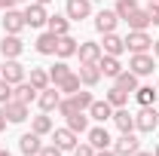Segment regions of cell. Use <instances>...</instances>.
<instances>
[{"label":"cell","instance_id":"obj_28","mask_svg":"<svg viewBox=\"0 0 159 156\" xmlns=\"http://www.w3.org/2000/svg\"><path fill=\"white\" fill-rule=\"evenodd\" d=\"M156 98H159V92L153 86H138V89H135V101H138L141 107H153Z\"/></svg>","mask_w":159,"mask_h":156},{"label":"cell","instance_id":"obj_15","mask_svg":"<svg viewBox=\"0 0 159 156\" xmlns=\"http://www.w3.org/2000/svg\"><path fill=\"white\" fill-rule=\"evenodd\" d=\"M86 113L95 119V122H107V119H113V107H110V101L104 98V101H92Z\"/></svg>","mask_w":159,"mask_h":156},{"label":"cell","instance_id":"obj_47","mask_svg":"<svg viewBox=\"0 0 159 156\" xmlns=\"http://www.w3.org/2000/svg\"><path fill=\"white\" fill-rule=\"evenodd\" d=\"M0 156H12V153H9V150H3V147H0Z\"/></svg>","mask_w":159,"mask_h":156},{"label":"cell","instance_id":"obj_2","mask_svg":"<svg viewBox=\"0 0 159 156\" xmlns=\"http://www.w3.org/2000/svg\"><path fill=\"white\" fill-rule=\"evenodd\" d=\"M156 126H159V113L153 107H141L138 113H135V132L150 135V132H156Z\"/></svg>","mask_w":159,"mask_h":156},{"label":"cell","instance_id":"obj_31","mask_svg":"<svg viewBox=\"0 0 159 156\" xmlns=\"http://www.w3.org/2000/svg\"><path fill=\"white\" fill-rule=\"evenodd\" d=\"M52 129H55V126H52L49 113H40V117L31 119V132H37L40 138H43V135H52Z\"/></svg>","mask_w":159,"mask_h":156},{"label":"cell","instance_id":"obj_16","mask_svg":"<svg viewBox=\"0 0 159 156\" xmlns=\"http://www.w3.org/2000/svg\"><path fill=\"white\" fill-rule=\"evenodd\" d=\"M98 71H101V77L116 80L119 74H122V61H119L116 55H101V61H98Z\"/></svg>","mask_w":159,"mask_h":156},{"label":"cell","instance_id":"obj_1","mask_svg":"<svg viewBox=\"0 0 159 156\" xmlns=\"http://www.w3.org/2000/svg\"><path fill=\"white\" fill-rule=\"evenodd\" d=\"M153 67H156V58H153L150 52H132V58H129V71H132V74H138V77H150Z\"/></svg>","mask_w":159,"mask_h":156},{"label":"cell","instance_id":"obj_49","mask_svg":"<svg viewBox=\"0 0 159 156\" xmlns=\"http://www.w3.org/2000/svg\"><path fill=\"white\" fill-rule=\"evenodd\" d=\"M153 156H159V144H156V150H153Z\"/></svg>","mask_w":159,"mask_h":156},{"label":"cell","instance_id":"obj_17","mask_svg":"<svg viewBox=\"0 0 159 156\" xmlns=\"http://www.w3.org/2000/svg\"><path fill=\"white\" fill-rule=\"evenodd\" d=\"M89 144H92L95 150H104V147H110V144H113V138H110V132L104 129V122L95 126V129H89Z\"/></svg>","mask_w":159,"mask_h":156},{"label":"cell","instance_id":"obj_8","mask_svg":"<svg viewBox=\"0 0 159 156\" xmlns=\"http://www.w3.org/2000/svg\"><path fill=\"white\" fill-rule=\"evenodd\" d=\"M110 147H113V153H116V156H132L135 150H141V141L135 138V132H125V135H119Z\"/></svg>","mask_w":159,"mask_h":156},{"label":"cell","instance_id":"obj_19","mask_svg":"<svg viewBox=\"0 0 159 156\" xmlns=\"http://www.w3.org/2000/svg\"><path fill=\"white\" fill-rule=\"evenodd\" d=\"M101 49H104V55H122V52H125V40L122 37H116V34H113V31H110V34H104V43H101Z\"/></svg>","mask_w":159,"mask_h":156},{"label":"cell","instance_id":"obj_27","mask_svg":"<svg viewBox=\"0 0 159 156\" xmlns=\"http://www.w3.org/2000/svg\"><path fill=\"white\" fill-rule=\"evenodd\" d=\"M28 83H31L37 92H43V89H49V86H52V83H49V71H43V67H31Z\"/></svg>","mask_w":159,"mask_h":156},{"label":"cell","instance_id":"obj_13","mask_svg":"<svg viewBox=\"0 0 159 156\" xmlns=\"http://www.w3.org/2000/svg\"><path fill=\"white\" fill-rule=\"evenodd\" d=\"M116 25H119V16L113 12V9H101L98 16H95V31H98V34L116 31Z\"/></svg>","mask_w":159,"mask_h":156},{"label":"cell","instance_id":"obj_36","mask_svg":"<svg viewBox=\"0 0 159 156\" xmlns=\"http://www.w3.org/2000/svg\"><path fill=\"white\" fill-rule=\"evenodd\" d=\"M135 9H138V0H116V9H113V12H116L119 21H122V19H129Z\"/></svg>","mask_w":159,"mask_h":156},{"label":"cell","instance_id":"obj_32","mask_svg":"<svg viewBox=\"0 0 159 156\" xmlns=\"http://www.w3.org/2000/svg\"><path fill=\"white\" fill-rule=\"evenodd\" d=\"M67 74H74V71L67 67V61H64V58H58V61H55V67H49V83H52V86H58Z\"/></svg>","mask_w":159,"mask_h":156},{"label":"cell","instance_id":"obj_20","mask_svg":"<svg viewBox=\"0 0 159 156\" xmlns=\"http://www.w3.org/2000/svg\"><path fill=\"white\" fill-rule=\"evenodd\" d=\"M113 126H116L122 135L125 132H135V113H129L125 107H116L113 110Z\"/></svg>","mask_w":159,"mask_h":156},{"label":"cell","instance_id":"obj_45","mask_svg":"<svg viewBox=\"0 0 159 156\" xmlns=\"http://www.w3.org/2000/svg\"><path fill=\"white\" fill-rule=\"evenodd\" d=\"M153 58H159V40H153Z\"/></svg>","mask_w":159,"mask_h":156},{"label":"cell","instance_id":"obj_42","mask_svg":"<svg viewBox=\"0 0 159 156\" xmlns=\"http://www.w3.org/2000/svg\"><path fill=\"white\" fill-rule=\"evenodd\" d=\"M6 122H9V119H6V110H3V104H0V132L6 129Z\"/></svg>","mask_w":159,"mask_h":156},{"label":"cell","instance_id":"obj_9","mask_svg":"<svg viewBox=\"0 0 159 156\" xmlns=\"http://www.w3.org/2000/svg\"><path fill=\"white\" fill-rule=\"evenodd\" d=\"M37 104H40V110L43 113H52V110H58V104H61V92H58V86H49V89H43L37 95Z\"/></svg>","mask_w":159,"mask_h":156},{"label":"cell","instance_id":"obj_30","mask_svg":"<svg viewBox=\"0 0 159 156\" xmlns=\"http://www.w3.org/2000/svg\"><path fill=\"white\" fill-rule=\"evenodd\" d=\"M113 86H119V89H122V92H129V95H135V89H138V74L122 71V74L113 80Z\"/></svg>","mask_w":159,"mask_h":156},{"label":"cell","instance_id":"obj_14","mask_svg":"<svg viewBox=\"0 0 159 156\" xmlns=\"http://www.w3.org/2000/svg\"><path fill=\"white\" fill-rule=\"evenodd\" d=\"M3 110H6V119H9V122H25V119L31 117V113H28V104H25V101H16V98L6 101Z\"/></svg>","mask_w":159,"mask_h":156},{"label":"cell","instance_id":"obj_40","mask_svg":"<svg viewBox=\"0 0 159 156\" xmlns=\"http://www.w3.org/2000/svg\"><path fill=\"white\" fill-rule=\"evenodd\" d=\"M37 156H64V150H58L55 144H43V147H40V153H37Z\"/></svg>","mask_w":159,"mask_h":156},{"label":"cell","instance_id":"obj_22","mask_svg":"<svg viewBox=\"0 0 159 156\" xmlns=\"http://www.w3.org/2000/svg\"><path fill=\"white\" fill-rule=\"evenodd\" d=\"M122 21L129 25V31H147V28H150V12L138 6V9H135L129 19H122Z\"/></svg>","mask_w":159,"mask_h":156},{"label":"cell","instance_id":"obj_54","mask_svg":"<svg viewBox=\"0 0 159 156\" xmlns=\"http://www.w3.org/2000/svg\"><path fill=\"white\" fill-rule=\"evenodd\" d=\"M156 86H159V80H156Z\"/></svg>","mask_w":159,"mask_h":156},{"label":"cell","instance_id":"obj_41","mask_svg":"<svg viewBox=\"0 0 159 156\" xmlns=\"http://www.w3.org/2000/svg\"><path fill=\"white\" fill-rule=\"evenodd\" d=\"M147 12H150V25H159V3H150Z\"/></svg>","mask_w":159,"mask_h":156},{"label":"cell","instance_id":"obj_3","mask_svg":"<svg viewBox=\"0 0 159 156\" xmlns=\"http://www.w3.org/2000/svg\"><path fill=\"white\" fill-rule=\"evenodd\" d=\"M49 21V12H46V6L37 3V0H31L28 6H25V25L28 28H43Z\"/></svg>","mask_w":159,"mask_h":156},{"label":"cell","instance_id":"obj_10","mask_svg":"<svg viewBox=\"0 0 159 156\" xmlns=\"http://www.w3.org/2000/svg\"><path fill=\"white\" fill-rule=\"evenodd\" d=\"M21 52H25V43H21L19 34H6V37L0 40V55L3 58H19Z\"/></svg>","mask_w":159,"mask_h":156},{"label":"cell","instance_id":"obj_25","mask_svg":"<svg viewBox=\"0 0 159 156\" xmlns=\"http://www.w3.org/2000/svg\"><path fill=\"white\" fill-rule=\"evenodd\" d=\"M77 46H80V40H74L70 34H64V37H58L55 55H58V58H70V55H77Z\"/></svg>","mask_w":159,"mask_h":156},{"label":"cell","instance_id":"obj_53","mask_svg":"<svg viewBox=\"0 0 159 156\" xmlns=\"http://www.w3.org/2000/svg\"><path fill=\"white\" fill-rule=\"evenodd\" d=\"M92 3H98V0H92Z\"/></svg>","mask_w":159,"mask_h":156},{"label":"cell","instance_id":"obj_6","mask_svg":"<svg viewBox=\"0 0 159 156\" xmlns=\"http://www.w3.org/2000/svg\"><path fill=\"white\" fill-rule=\"evenodd\" d=\"M64 16L70 21H83L92 16V0H67L64 3Z\"/></svg>","mask_w":159,"mask_h":156},{"label":"cell","instance_id":"obj_26","mask_svg":"<svg viewBox=\"0 0 159 156\" xmlns=\"http://www.w3.org/2000/svg\"><path fill=\"white\" fill-rule=\"evenodd\" d=\"M64 119H67V129L70 132H77V135L89 132V113L86 110H77V113H70V117H64Z\"/></svg>","mask_w":159,"mask_h":156},{"label":"cell","instance_id":"obj_38","mask_svg":"<svg viewBox=\"0 0 159 156\" xmlns=\"http://www.w3.org/2000/svg\"><path fill=\"white\" fill-rule=\"evenodd\" d=\"M74 156H95V147L89 141H80L77 147H74Z\"/></svg>","mask_w":159,"mask_h":156},{"label":"cell","instance_id":"obj_23","mask_svg":"<svg viewBox=\"0 0 159 156\" xmlns=\"http://www.w3.org/2000/svg\"><path fill=\"white\" fill-rule=\"evenodd\" d=\"M55 46H58V37H55L52 31L40 34V37H37V43H34V49H37L40 55H55Z\"/></svg>","mask_w":159,"mask_h":156},{"label":"cell","instance_id":"obj_4","mask_svg":"<svg viewBox=\"0 0 159 156\" xmlns=\"http://www.w3.org/2000/svg\"><path fill=\"white\" fill-rule=\"evenodd\" d=\"M122 40H125L129 52H150L153 49V37L147 31H129V37H122Z\"/></svg>","mask_w":159,"mask_h":156},{"label":"cell","instance_id":"obj_33","mask_svg":"<svg viewBox=\"0 0 159 156\" xmlns=\"http://www.w3.org/2000/svg\"><path fill=\"white\" fill-rule=\"evenodd\" d=\"M107 101H110V107H113V110H116V107H125V104H129V92H122V89H119V86H113V89H107Z\"/></svg>","mask_w":159,"mask_h":156},{"label":"cell","instance_id":"obj_52","mask_svg":"<svg viewBox=\"0 0 159 156\" xmlns=\"http://www.w3.org/2000/svg\"><path fill=\"white\" fill-rule=\"evenodd\" d=\"M25 3H31V0H25Z\"/></svg>","mask_w":159,"mask_h":156},{"label":"cell","instance_id":"obj_24","mask_svg":"<svg viewBox=\"0 0 159 156\" xmlns=\"http://www.w3.org/2000/svg\"><path fill=\"white\" fill-rule=\"evenodd\" d=\"M46 28L55 34V37H64V34H70V19L67 16H49V21H46Z\"/></svg>","mask_w":159,"mask_h":156},{"label":"cell","instance_id":"obj_44","mask_svg":"<svg viewBox=\"0 0 159 156\" xmlns=\"http://www.w3.org/2000/svg\"><path fill=\"white\" fill-rule=\"evenodd\" d=\"M16 3H19V0H3V9H12Z\"/></svg>","mask_w":159,"mask_h":156},{"label":"cell","instance_id":"obj_46","mask_svg":"<svg viewBox=\"0 0 159 156\" xmlns=\"http://www.w3.org/2000/svg\"><path fill=\"white\" fill-rule=\"evenodd\" d=\"M132 156H153V153H147V150H135Z\"/></svg>","mask_w":159,"mask_h":156},{"label":"cell","instance_id":"obj_12","mask_svg":"<svg viewBox=\"0 0 159 156\" xmlns=\"http://www.w3.org/2000/svg\"><path fill=\"white\" fill-rule=\"evenodd\" d=\"M52 144H55L58 150L67 153V150H74V147H77L80 141H77V132H70V129L64 126V129H52Z\"/></svg>","mask_w":159,"mask_h":156},{"label":"cell","instance_id":"obj_34","mask_svg":"<svg viewBox=\"0 0 159 156\" xmlns=\"http://www.w3.org/2000/svg\"><path fill=\"white\" fill-rule=\"evenodd\" d=\"M80 74H67V77L58 83V92H67V95H74V92H80Z\"/></svg>","mask_w":159,"mask_h":156},{"label":"cell","instance_id":"obj_21","mask_svg":"<svg viewBox=\"0 0 159 156\" xmlns=\"http://www.w3.org/2000/svg\"><path fill=\"white\" fill-rule=\"evenodd\" d=\"M37 95H40V92L28 83V80H21V83H16V86H12V98H16V101L31 104V101H37Z\"/></svg>","mask_w":159,"mask_h":156},{"label":"cell","instance_id":"obj_37","mask_svg":"<svg viewBox=\"0 0 159 156\" xmlns=\"http://www.w3.org/2000/svg\"><path fill=\"white\" fill-rule=\"evenodd\" d=\"M6 101H12V83L0 77V104H6Z\"/></svg>","mask_w":159,"mask_h":156},{"label":"cell","instance_id":"obj_43","mask_svg":"<svg viewBox=\"0 0 159 156\" xmlns=\"http://www.w3.org/2000/svg\"><path fill=\"white\" fill-rule=\"evenodd\" d=\"M95 156H116V153H113V147H104V150H95Z\"/></svg>","mask_w":159,"mask_h":156},{"label":"cell","instance_id":"obj_18","mask_svg":"<svg viewBox=\"0 0 159 156\" xmlns=\"http://www.w3.org/2000/svg\"><path fill=\"white\" fill-rule=\"evenodd\" d=\"M40 147H43V144H40V135H37V132H25V135L19 138V150L25 156H37Z\"/></svg>","mask_w":159,"mask_h":156},{"label":"cell","instance_id":"obj_11","mask_svg":"<svg viewBox=\"0 0 159 156\" xmlns=\"http://www.w3.org/2000/svg\"><path fill=\"white\" fill-rule=\"evenodd\" d=\"M25 28H28V25H25V12H19L16 6L3 12V31H6V34H21Z\"/></svg>","mask_w":159,"mask_h":156},{"label":"cell","instance_id":"obj_39","mask_svg":"<svg viewBox=\"0 0 159 156\" xmlns=\"http://www.w3.org/2000/svg\"><path fill=\"white\" fill-rule=\"evenodd\" d=\"M58 113H61V117H70V113H77V107H74V101H70V98H61Z\"/></svg>","mask_w":159,"mask_h":156},{"label":"cell","instance_id":"obj_29","mask_svg":"<svg viewBox=\"0 0 159 156\" xmlns=\"http://www.w3.org/2000/svg\"><path fill=\"white\" fill-rule=\"evenodd\" d=\"M98 80H101L98 64H80V83L83 86H98Z\"/></svg>","mask_w":159,"mask_h":156},{"label":"cell","instance_id":"obj_51","mask_svg":"<svg viewBox=\"0 0 159 156\" xmlns=\"http://www.w3.org/2000/svg\"><path fill=\"white\" fill-rule=\"evenodd\" d=\"M150 3H159V0H150Z\"/></svg>","mask_w":159,"mask_h":156},{"label":"cell","instance_id":"obj_7","mask_svg":"<svg viewBox=\"0 0 159 156\" xmlns=\"http://www.w3.org/2000/svg\"><path fill=\"white\" fill-rule=\"evenodd\" d=\"M0 77L16 86L21 80H28V74H25V64H19V58H6V64H0Z\"/></svg>","mask_w":159,"mask_h":156},{"label":"cell","instance_id":"obj_5","mask_svg":"<svg viewBox=\"0 0 159 156\" xmlns=\"http://www.w3.org/2000/svg\"><path fill=\"white\" fill-rule=\"evenodd\" d=\"M77 55H80V64H98L101 55H104V49H101V43L83 40V43L77 46Z\"/></svg>","mask_w":159,"mask_h":156},{"label":"cell","instance_id":"obj_48","mask_svg":"<svg viewBox=\"0 0 159 156\" xmlns=\"http://www.w3.org/2000/svg\"><path fill=\"white\" fill-rule=\"evenodd\" d=\"M37 3H43V6H49V3H52V0H37Z\"/></svg>","mask_w":159,"mask_h":156},{"label":"cell","instance_id":"obj_50","mask_svg":"<svg viewBox=\"0 0 159 156\" xmlns=\"http://www.w3.org/2000/svg\"><path fill=\"white\" fill-rule=\"evenodd\" d=\"M0 9H3V0H0Z\"/></svg>","mask_w":159,"mask_h":156},{"label":"cell","instance_id":"obj_35","mask_svg":"<svg viewBox=\"0 0 159 156\" xmlns=\"http://www.w3.org/2000/svg\"><path fill=\"white\" fill-rule=\"evenodd\" d=\"M67 98L74 101V107H77V110H89V104L95 101V98H92V92H83V89H80V92H74V95H67Z\"/></svg>","mask_w":159,"mask_h":156}]
</instances>
